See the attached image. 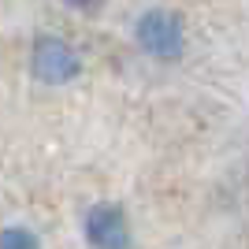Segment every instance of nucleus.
Here are the masks:
<instances>
[{
    "mask_svg": "<svg viewBox=\"0 0 249 249\" xmlns=\"http://www.w3.org/2000/svg\"><path fill=\"white\" fill-rule=\"evenodd\" d=\"M134 41L142 52H149L153 60H178L182 52H186V26L178 19L175 11L167 8H149L138 15L134 22Z\"/></svg>",
    "mask_w": 249,
    "mask_h": 249,
    "instance_id": "f257e3e1",
    "label": "nucleus"
},
{
    "mask_svg": "<svg viewBox=\"0 0 249 249\" xmlns=\"http://www.w3.org/2000/svg\"><path fill=\"white\" fill-rule=\"evenodd\" d=\"M30 74L45 86H67L82 74V60L71 45L56 37V34H41L30 49Z\"/></svg>",
    "mask_w": 249,
    "mask_h": 249,
    "instance_id": "f03ea898",
    "label": "nucleus"
},
{
    "mask_svg": "<svg viewBox=\"0 0 249 249\" xmlns=\"http://www.w3.org/2000/svg\"><path fill=\"white\" fill-rule=\"evenodd\" d=\"M82 234L89 249H134V234L126 223V212L112 201L89 205L82 216Z\"/></svg>",
    "mask_w": 249,
    "mask_h": 249,
    "instance_id": "7ed1b4c3",
    "label": "nucleus"
},
{
    "mask_svg": "<svg viewBox=\"0 0 249 249\" xmlns=\"http://www.w3.org/2000/svg\"><path fill=\"white\" fill-rule=\"evenodd\" d=\"M0 249H41V238H37L30 227L11 223V227L0 231Z\"/></svg>",
    "mask_w": 249,
    "mask_h": 249,
    "instance_id": "20e7f679",
    "label": "nucleus"
},
{
    "mask_svg": "<svg viewBox=\"0 0 249 249\" xmlns=\"http://www.w3.org/2000/svg\"><path fill=\"white\" fill-rule=\"evenodd\" d=\"M67 4H74V8H89V4H97V0H67Z\"/></svg>",
    "mask_w": 249,
    "mask_h": 249,
    "instance_id": "39448f33",
    "label": "nucleus"
}]
</instances>
